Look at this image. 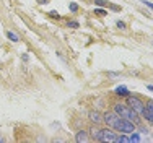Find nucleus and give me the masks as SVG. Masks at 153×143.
<instances>
[{"label":"nucleus","mask_w":153,"mask_h":143,"mask_svg":"<svg viewBox=\"0 0 153 143\" xmlns=\"http://www.w3.org/2000/svg\"><path fill=\"white\" fill-rule=\"evenodd\" d=\"M114 112L117 116H121L122 119H127V120H130V122H137L138 120V114L135 111H134L132 107H129L127 104H116L114 106Z\"/></svg>","instance_id":"f257e3e1"},{"label":"nucleus","mask_w":153,"mask_h":143,"mask_svg":"<svg viewBox=\"0 0 153 143\" xmlns=\"http://www.w3.org/2000/svg\"><path fill=\"white\" fill-rule=\"evenodd\" d=\"M127 98V106L129 107H132L134 111L137 112V114H142L143 112V109H145V102L140 99V98H137V96H126Z\"/></svg>","instance_id":"f03ea898"},{"label":"nucleus","mask_w":153,"mask_h":143,"mask_svg":"<svg viewBox=\"0 0 153 143\" xmlns=\"http://www.w3.org/2000/svg\"><path fill=\"white\" fill-rule=\"evenodd\" d=\"M116 130L122 132V133H132L134 130H135V127H134V122H130V120L127 119H119L117 125H116Z\"/></svg>","instance_id":"7ed1b4c3"},{"label":"nucleus","mask_w":153,"mask_h":143,"mask_svg":"<svg viewBox=\"0 0 153 143\" xmlns=\"http://www.w3.org/2000/svg\"><path fill=\"white\" fill-rule=\"evenodd\" d=\"M100 142H108V143H117V135L112 130H101L100 132Z\"/></svg>","instance_id":"20e7f679"},{"label":"nucleus","mask_w":153,"mask_h":143,"mask_svg":"<svg viewBox=\"0 0 153 143\" xmlns=\"http://www.w3.org/2000/svg\"><path fill=\"white\" fill-rule=\"evenodd\" d=\"M119 119H121V116H117L116 112H106V114L103 116V120L106 122L108 127H111V129H116Z\"/></svg>","instance_id":"39448f33"},{"label":"nucleus","mask_w":153,"mask_h":143,"mask_svg":"<svg viewBox=\"0 0 153 143\" xmlns=\"http://www.w3.org/2000/svg\"><path fill=\"white\" fill-rule=\"evenodd\" d=\"M88 117H90V120H91V122H94V124L103 122V114H101V112H98V111H91V112L88 114Z\"/></svg>","instance_id":"423d86ee"},{"label":"nucleus","mask_w":153,"mask_h":143,"mask_svg":"<svg viewBox=\"0 0 153 143\" xmlns=\"http://www.w3.org/2000/svg\"><path fill=\"white\" fill-rule=\"evenodd\" d=\"M75 140L78 142V143H82V142H88V135H86V132H78L76 133V137H75Z\"/></svg>","instance_id":"0eeeda50"},{"label":"nucleus","mask_w":153,"mask_h":143,"mask_svg":"<svg viewBox=\"0 0 153 143\" xmlns=\"http://www.w3.org/2000/svg\"><path fill=\"white\" fill-rule=\"evenodd\" d=\"M142 114H143V117H145V119H147L148 122H150L152 125H153V111H150V109H147V107H145Z\"/></svg>","instance_id":"6e6552de"},{"label":"nucleus","mask_w":153,"mask_h":143,"mask_svg":"<svg viewBox=\"0 0 153 143\" xmlns=\"http://www.w3.org/2000/svg\"><path fill=\"white\" fill-rule=\"evenodd\" d=\"M116 94H119V96H129V90L126 86H117L116 88Z\"/></svg>","instance_id":"1a4fd4ad"},{"label":"nucleus","mask_w":153,"mask_h":143,"mask_svg":"<svg viewBox=\"0 0 153 143\" xmlns=\"http://www.w3.org/2000/svg\"><path fill=\"white\" fill-rule=\"evenodd\" d=\"M90 132H91V138H93V140H98V142H100V132H101V130H100V129H94V127H93Z\"/></svg>","instance_id":"9d476101"},{"label":"nucleus","mask_w":153,"mask_h":143,"mask_svg":"<svg viewBox=\"0 0 153 143\" xmlns=\"http://www.w3.org/2000/svg\"><path fill=\"white\" fill-rule=\"evenodd\" d=\"M7 38H8L10 41H13V42H18V41H20V38H18L15 33H7Z\"/></svg>","instance_id":"9b49d317"},{"label":"nucleus","mask_w":153,"mask_h":143,"mask_svg":"<svg viewBox=\"0 0 153 143\" xmlns=\"http://www.w3.org/2000/svg\"><path fill=\"white\" fill-rule=\"evenodd\" d=\"M140 140H142V138H140V135H138L137 132L134 130L132 133H130V142H140Z\"/></svg>","instance_id":"f8f14e48"},{"label":"nucleus","mask_w":153,"mask_h":143,"mask_svg":"<svg viewBox=\"0 0 153 143\" xmlns=\"http://www.w3.org/2000/svg\"><path fill=\"white\" fill-rule=\"evenodd\" d=\"M117 142L119 143H130V137H127V135H121V137H117Z\"/></svg>","instance_id":"ddd939ff"},{"label":"nucleus","mask_w":153,"mask_h":143,"mask_svg":"<svg viewBox=\"0 0 153 143\" xmlns=\"http://www.w3.org/2000/svg\"><path fill=\"white\" fill-rule=\"evenodd\" d=\"M94 15H100V16H104V15H108V13H106V10H103V8H94Z\"/></svg>","instance_id":"4468645a"},{"label":"nucleus","mask_w":153,"mask_h":143,"mask_svg":"<svg viewBox=\"0 0 153 143\" xmlns=\"http://www.w3.org/2000/svg\"><path fill=\"white\" fill-rule=\"evenodd\" d=\"M78 26H80V24L76 23V21H68V23H67V28H78Z\"/></svg>","instance_id":"2eb2a0df"},{"label":"nucleus","mask_w":153,"mask_h":143,"mask_svg":"<svg viewBox=\"0 0 153 143\" xmlns=\"http://www.w3.org/2000/svg\"><path fill=\"white\" fill-rule=\"evenodd\" d=\"M94 3H96V5H100V7H103V5H106V0H94Z\"/></svg>","instance_id":"dca6fc26"},{"label":"nucleus","mask_w":153,"mask_h":143,"mask_svg":"<svg viewBox=\"0 0 153 143\" xmlns=\"http://www.w3.org/2000/svg\"><path fill=\"white\" fill-rule=\"evenodd\" d=\"M145 107H147V109H150V111H153V101H147Z\"/></svg>","instance_id":"f3484780"},{"label":"nucleus","mask_w":153,"mask_h":143,"mask_svg":"<svg viewBox=\"0 0 153 143\" xmlns=\"http://www.w3.org/2000/svg\"><path fill=\"white\" fill-rule=\"evenodd\" d=\"M49 15H51V16H52V18H56V20H59V18H60V15L57 13V12H51Z\"/></svg>","instance_id":"a211bd4d"},{"label":"nucleus","mask_w":153,"mask_h":143,"mask_svg":"<svg viewBox=\"0 0 153 143\" xmlns=\"http://www.w3.org/2000/svg\"><path fill=\"white\" fill-rule=\"evenodd\" d=\"M70 10L72 12H76V10H78V5H76V3H70Z\"/></svg>","instance_id":"6ab92c4d"},{"label":"nucleus","mask_w":153,"mask_h":143,"mask_svg":"<svg viewBox=\"0 0 153 143\" xmlns=\"http://www.w3.org/2000/svg\"><path fill=\"white\" fill-rule=\"evenodd\" d=\"M117 28H121V29H126V23H124V21H117Z\"/></svg>","instance_id":"aec40b11"},{"label":"nucleus","mask_w":153,"mask_h":143,"mask_svg":"<svg viewBox=\"0 0 153 143\" xmlns=\"http://www.w3.org/2000/svg\"><path fill=\"white\" fill-rule=\"evenodd\" d=\"M143 3H145L147 7H150V8L153 10V3H152V2H147V0H143Z\"/></svg>","instance_id":"412c9836"},{"label":"nucleus","mask_w":153,"mask_h":143,"mask_svg":"<svg viewBox=\"0 0 153 143\" xmlns=\"http://www.w3.org/2000/svg\"><path fill=\"white\" fill-rule=\"evenodd\" d=\"M147 90H150V91H153V85H147Z\"/></svg>","instance_id":"4be33fe9"},{"label":"nucleus","mask_w":153,"mask_h":143,"mask_svg":"<svg viewBox=\"0 0 153 143\" xmlns=\"http://www.w3.org/2000/svg\"><path fill=\"white\" fill-rule=\"evenodd\" d=\"M39 3H47V0H38Z\"/></svg>","instance_id":"5701e85b"}]
</instances>
